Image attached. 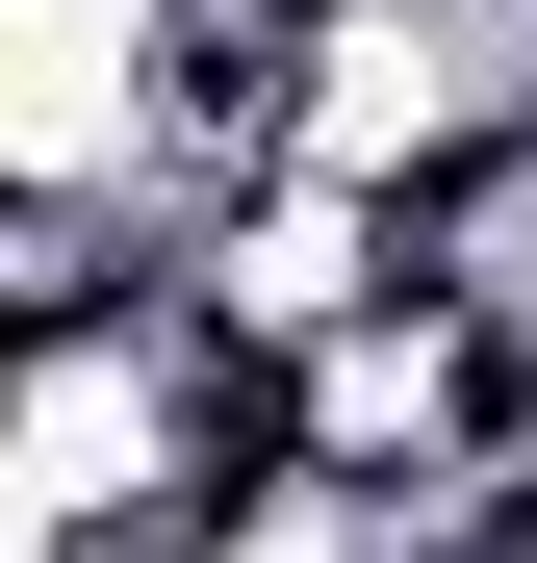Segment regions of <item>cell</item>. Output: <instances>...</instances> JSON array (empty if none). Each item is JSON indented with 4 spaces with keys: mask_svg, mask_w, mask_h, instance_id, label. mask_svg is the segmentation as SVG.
Segmentation results:
<instances>
[{
    "mask_svg": "<svg viewBox=\"0 0 537 563\" xmlns=\"http://www.w3.org/2000/svg\"><path fill=\"white\" fill-rule=\"evenodd\" d=\"M179 77H205V0H0V206H128Z\"/></svg>",
    "mask_w": 537,
    "mask_h": 563,
    "instance_id": "6da1fadb",
    "label": "cell"
}]
</instances>
